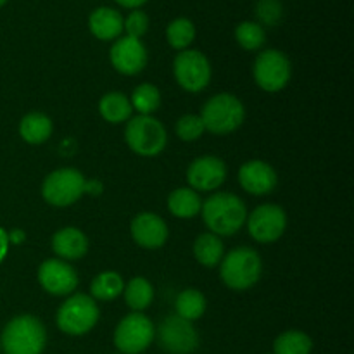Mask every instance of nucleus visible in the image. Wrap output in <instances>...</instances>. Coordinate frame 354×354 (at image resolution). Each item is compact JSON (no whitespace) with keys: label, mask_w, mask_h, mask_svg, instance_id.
Returning a JSON list of instances; mask_svg holds the SVG:
<instances>
[{"label":"nucleus","mask_w":354,"mask_h":354,"mask_svg":"<svg viewBox=\"0 0 354 354\" xmlns=\"http://www.w3.org/2000/svg\"><path fill=\"white\" fill-rule=\"evenodd\" d=\"M201 213L211 234L218 237L235 235L248 220L245 203L230 192H216L207 197L203 203Z\"/></svg>","instance_id":"f257e3e1"},{"label":"nucleus","mask_w":354,"mask_h":354,"mask_svg":"<svg viewBox=\"0 0 354 354\" xmlns=\"http://www.w3.org/2000/svg\"><path fill=\"white\" fill-rule=\"evenodd\" d=\"M0 344L6 354H41L47 344V330L33 315H19L3 327Z\"/></svg>","instance_id":"f03ea898"},{"label":"nucleus","mask_w":354,"mask_h":354,"mask_svg":"<svg viewBox=\"0 0 354 354\" xmlns=\"http://www.w3.org/2000/svg\"><path fill=\"white\" fill-rule=\"evenodd\" d=\"M261 256L252 248L232 249L220 263V277L225 286L232 290H248L261 279Z\"/></svg>","instance_id":"7ed1b4c3"},{"label":"nucleus","mask_w":354,"mask_h":354,"mask_svg":"<svg viewBox=\"0 0 354 354\" xmlns=\"http://www.w3.org/2000/svg\"><path fill=\"white\" fill-rule=\"evenodd\" d=\"M199 116L209 133L228 135L244 123L245 107L232 93H218L204 104Z\"/></svg>","instance_id":"20e7f679"},{"label":"nucleus","mask_w":354,"mask_h":354,"mask_svg":"<svg viewBox=\"0 0 354 354\" xmlns=\"http://www.w3.org/2000/svg\"><path fill=\"white\" fill-rule=\"evenodd\" d=\"M127 144L135 154L142 158H154L165 151L168 144V133L159 120L152 116H131L124 128Z\"/></svg>","instance_id":"39448f33"},{"label":"nucleus","mask_w":354,"mask_h":354,"mask_svg":"<svg viewBox=\"0 0 354 354\" xmlns=\"http://www.w3.org/2000/svg\"><path fill=\"white\" fill-rule=\"evenodd\" d=\"M100 317L95 299L88 294H73L61 304L55 317L59 330L68 335H85L97 325Z\"/></svg>","instance_id":"423d86ee"},{"label":"nucleus","mask_w":354,"mask_h":354,"mask_svg":"<svg viewBox=\"0 0 354 354\" xmlns=\"http://www.w3.org/2000/svg\"><path fill=\"white\" fill-rule=\"evenodd\" d=\"M86 192V180L75 168H61L45 176L41 183V196L45 203L55 207H68L82 199Z\"/></svg>","instance_id":"0eeeda50"},{"label":"nucleus","mask_w":354,"mask_h":354,"mask_svg":"<svg viewBox=\"0 0 354 354\" xmlns=\"http://www.w3.org/2000/svg\"><path fill=\"white\" fill-rule=\"evenodd\" d=\"M252 75H254V82L259 88L275 93L286 88L287 83L290 82L292 66H290L289 57L282 50L266 48L256 57Z\"/></svg>","instance_id":"6e6552de"},{"label":"nucleus","mask_w":354,"mask_h":354,"mask_svg":"<svg viewBox=\"0 0 354 354\" xmlns=\"http://www.w3.org/2000/svg\"><path fill=\"white\" fill-rule=\"evenodd\" d=\"M156 339V327L144 313H130L114 330V346L123 354L144 353Z\"/></svg>","instance_id":"1a4fd4ad"},{"label":"nucleus","mask_w":354,"mask_h":354,"mask_svg":"<svg viewBox=\"0 0 354 354\" xmlns=\"http://www.w3.org/2000/svg\"><path fill=\"white\" fill-rule=\"evenodd\" d=\"M173 73L183 90L190 93L203 92L211 82V64L206 55L194 48L182 50L173 62Z\"/></svg>","instance_id":"9d476101"},{"label":"nucleus","mask_w":354,"mask_h":354,"mask_svg":"<svg viewBox=\"0 0 354 354\" xmlns=\"http://www.w3.org/2000/svg\"><path fill=\"white\" fill-rule=\"evenodd\" d=\"M159 346L168 354H192L199 348V334L192 322L169 315L156 330Z\"/></svg>","instance_id":"9b49d317"},{"label":"nucleus","mask_w":354,"mask_h":354,"mask_svg":"<svg viewBox=\"0 0 354 354\" xmlns=\"http://www.w3.org/2000/svg\"><path fill=\"white\" fill-rule=\"evenodd\" d=\"M251 237L259 244H272L279 241L287 228V214L277 204L258 206L245 220Z\"/></svg>","instance_id":"f8f14e48"},{"label":"nucleus","mask_w":354,"mask_h":354,"mask_svg":"<svg viewBox=\"0 0 354 354\" xmlns=\"http://www.w3.org/2000/svg\"><path fill=\"white\" fill-rule=\"evenodd\" d=\"M38 282L52 296H69L78 287V273L68 261L45 259L38 268Z\"/></svg>","instance_id":"ddd939ff"},{"label":"nucleus","mask_w":354,"mask_h":354,"mask_svg":"<svg viewBox=\"0 0 354 354\" xmlns=\"http://www.w3.org/2000/svg\"><path fill=\"white\" fill-rule=\"evenodd\" d=\"M109 59L118 73L127 76H135L144 71L147 64V48L142 40L131 37H120L114 40L109 50Z\"/></svg>","instance_id":"4468645a"},{"label":"nucleus","mask_w":354,"mask_h":354,"mask_svg":"<svg viewBox=\"0 0 354 354\" xmlns=\"http://www.w3.org/2000/svg\"><path fill=\"white\" fill-rule=\"evenodd\" d=\"M227 178V165L216 156H201L187 169V182L196 192H213Z\"/></svg>","instance_id":"2eb2a0df"},{"label":"nucleus","mask_w":354,"mask_h":354,"mask_svg":"<svg viewBox=\"0 0 354 354\" xmlns=\"http://www.w3.org/2000/svg\"><path fill=\"white\" fill-rule=\"evenodd\" d=\"M277 182L279 178H277L275 169L261 159L244 162L239 169V183L251 196H266V194L273 192Z\"/></svg>","instance_id":"dca6fc26"},{"label":"nucleus","mask_w":354,"mask_h":354,"mask_svg":"<svg viewBox=\"0 0 354 354\" xmlns=\"http://www.w3.org/2000/svg\"><path fill=\"white\" fill-rule=\"evenodd\" d=\"M131 237L140 248L159 249L168 241V225L156 213H140L131 221Z\"/></svg>","instance_id":"f3484780"},{"label":"nucleus","mask_w":354,"mask_h":354,"mask_svg":"<svg viewBox=\"0 0 354 354\" xmlns=\"http://www.w3.org/2000/svg\"><path fill=\"white\" fill-rule=\"evenodd\" d=\"M52 249L62 261H76L88 251V239L80 228L66 227L54 234Z\"/></svg>","instance_id":"a211bd4d"},{"label":"nucleus","mask_w":354,"mask_h":354,"mask_svg":"<svg viewBox=\"0 0 354 354\" xmlns=\"http://www.w3.org/2000/svg\"><path fill=\"white\" fill-rule=\"evenodd\" d=\"M123 19L120 10L113 7H97L88 16V30L97 40H118L123 33Z\"/></svg>","instance_id":"6ab92c4d"},{"label":"nucleus","mask_w":354,"mask_h":354,"mask_svg":"<svg viewBox=\"0 0 354 354\" xmlns=\"http://www.w3.org/2000/svg\"><path fill=\"white\" fill-rule=\"evenodd\" d=\"M203 207L199 192L192 190L190 187H180L173 190L168 197V209L173 216L189 220V218L197 216Z\"/></svg>","instance_id":"aec40b11"},{"label":"nucleus","mask_w":354,"mask_h":354,"mask_svg":"<svg viewBox=\"0 0 354 354\" xmlns=\"http://www.w3.org/2000/svg\"><path fill=\"white\" fill-rule=\"evenodd\" d=\"M52 120L44 113H28L19 121V135L24 142L31 145L44 144L52 135Z\"/></svg>","instance_id":"412c9836"},{"label":"nucleus","mask_w":354,"mask_h":354,"mask_svg":"<svg viewBox=\"0 0 354 354\" xmlns=\"http://www.w3.org/2000/svg\"><path fill=\"white\" fill-rule=\"evenodd\" d=\"M99 113L111 124L127 123L133 114V107H131L130 99L124 93L109 92L100 99Z\"/></svg>","instance_id":"4be33fe9"},{"label":"nucleus","mask_w":354,"mask_h":354,"mask_svg":"<svg viewBox=\"0 0 354 354\" xmlns=\"http://www.w3.org/2000/svg\"><path fill=\"white\" fill-rule=\"evenodd\" d=\"M194 256L197 261L206 268H214L221 263L225 252H223V242L218 235L206 232L201 234L194 242Z\"/></svg>","instance_id":"5701e85b"},{"label":"nucleus","mask_w":354,"mask_h":354,"mask_svg":"<svg viewBox=\"0 0 354 354\" xmlns=\"http://www.w3.org/2000/svg\"><path fill=\"white\" fill-rule=\"evenodd\" d=\"M124 301H127V306L130 308L133 313H142L144 310H147L149 306L154 301V289H152V283L149 282L144 277H135L130 282L124 286L123 289Z\"/></svg>","instance_id":"b1692460"},{"label":"nucleus","mask_w":354,"mask_h":354,"mask_svg":"<svg viewBox=\"0 0 354 354\" xmlns=\"http://www.w3.org/2000/svg\"><path fill=\"white\" fill-rule=\"evenodd\" d=\"M124 282L118 272H102L90 283V294L95 301L109 303L123 294Z\"/></svg>","instance_id":"393cba45"},{"label":"nucleus","mask_w":354,"mask_h":354,"mask_svg":"<svg viewBox=\"0 0 354 354\" xmlns=\"http://www.w3.org/2000/svg\"><path fill=\"white\" fill-rule=\"evenodd\" d=\"M175 310L183 320L196 322L206 313V297L197 289H185L178 294L175 303Z\"/></svg>","instance_id":"a878e982"},{"label":"nucleus","mask_w":354,"mask_h":354,"mask_svg":"<svg viewBox=\"0 0 354 354\" xmlns=\"http://www.w3.org/2000/svg\"><path fill=\"white\" fill-rule=\"evenodd\" d=\"M313 341L301 330H287L273 342V354H311Z\"/></svg>","instance_id":"bb28decb"},{"label":"nucleus","mask_w":354,"mask_h":354,"mask_svg":"<svg viewBox=\"0 0 354 354\" xmlns=\"http://www.w3.org/2000/svg\"><path fill=\"white\" fill-rule=\"evenodd\" d=\"M166 40L175 50H187L196 40V26L189 17H176L166 28Z\"/></svg>","instance_id":"cd10ccee"},{"label":"nucleus","mask_w":354,"mask_h":354,"mask_svg":"<svg viewBox=\"0 0 354 354\" xmlns=\"http://www.w3.org/2000/svg\"><path fill=\"white\" fill-rule=\"evenodd\" d=\"M131 107L142 116H152L161 106V92L152 83H142L131 93Z\"/></svg>","instance_id":"c85d7f7f"},{"label":"nucleus","mask_w":354,"mask_h":354,"mask_svg":"<svg viewBox=\"0 0 354 354\" xmlns=\"http://www.w3.org/2000/svg\"><path fill=\"white\" fill-rule=\"evenodd\" d=\"M235 40L244 50H259L266 41V31L256 21H242L235 28Z\"/></svg>","instance_id":"c756f323"},{"label":"nucleus","mask_w":354,"mask_h":354,"mask_svg":"<svg viewBox=\"0 0 354 354\" xmlns=\"http://www.w3.org/2000/svg\"><path fill=\"white\" fill-rule=\"evenodd\" d=\"M254 14L261 26H277L283 17V6L280 0H258Z\"/></svg>","instance_id":"7c9ffc66"},{"label":"nucleus","mask_w":354,"mask_h":354,"mask_svg":"<svg viewBox=\"0 0 354 354\" xmlns=\"http://www.w3.org/2000/svg\"><path fill=\"white\" fill-rule=\"evenodd\" d=\"M206 131L199 114H185L176 121V135L183 142H194Z\"/></svg>","instance_id":"2f4dec72"},{"label":"nucleus","mask_w":354,"mask_h":354,"mask_svg":"<svg viewBox=\"0 0 354 354\" xmlns=\"http://www.w3.org/2000/svg\"><path fill=\"white\" fill-rule=\"evenodd\" d=\"M149 30V16L140 9H135L123 19V31H127V37L138 38L140 40Z\"/></svg>","instance_id":"473e14b6"},{"label":"nucleus","mask_w":354,"mask_h":354,"mask_svg":"<svg viewBox=\"0 0 354 354\" xmlns=\"http://www.w3.org/2000/svg\"><path fill=\"white\" fill-rule=\"evenodd\" d=\"M7 252H9V237H7V232L0 228V263L3 261Z\"/></svg>","instance_id":"72a5a7b5"},{"label":"nucleus","mask_w":354,"mask_h":354,"mask_svg":"<svg viewBox=\"0 0 354 354\" xmlns=\"http://www.w3.org/2000/svg\"><path fill=\"white\" fill-rule=\"evenodd\" d=\"M114 2H116L118 6L124 7V9L135 10V9H140V7L144 6V3H147L149 0H114Z\"/></svg>","instance_id":"f704fd0d"},{"label":"nucleus","mask_w":354,"mask_h":354,"mask_svg":"<svg viewBox=\"0 0 354 354\" xmlns=\"http://www.w3.org/2000/svg\"><path fill=\"white\" fill-rule=\"evenodd\" d=\"M7 237H9V244H21V242H24L26 235H24L23 230L16 228V230L9 232V234H7Z\"/></svg>","instance_id":"c9c22d12"},{"label":"nucleus","mask_w":354,"mask_h":354,"mask_svg":"<svg viewBox=\"0 0 354 354\" xmlns=\"http://www.w3.org/2000/svg\"><path fill=\"white\" fill-rule=\"evenodd\" d=\"M7 2H9V0H0V7H3V6H6Z\"/></svg>","instance_id":"e433bc0d"}]
</instances>
